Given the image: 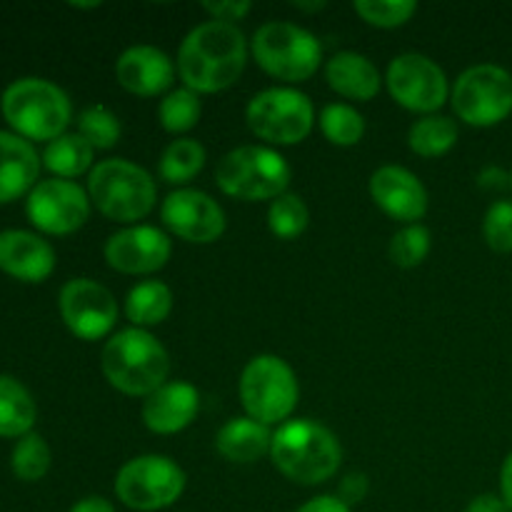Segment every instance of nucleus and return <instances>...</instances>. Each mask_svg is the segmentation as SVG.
<instances>
[{
	"label": "nucleus",
	"instance_id": "obj_1",
	"mask_svg": "<svg viewBox=\"0 0 512 512\" xmlns=\"http://www.w3.org/2000/svg\"><path fill=\"white\" fill-rule=\"evenodd\" d=\"M248 40L238 25L208 20L190 30L178 50V75L195 93H220L243 75Z\"/></svg>",
	"mask_w": 512,
	"mask_h": 512
},
{
	"label": "nucleus",
	"instance_id": "obj_2",
	"mask_svg": "<svg viewBox=\"0 0 512 512\" xmlns=\"http://www.w3.org/2000/svg\"><path fill=\"white\" fill-rule=\"evenodd\" d=\"M270 460L298 485H320L338 473L343 448L338 435L323 423L300 418L278 425L270 445Z\"/></svg>",
	"mask_w": 512,
	"mask_h": 512
},
{
	"label": "nucleus",
	"instance_id": "obj_3",
	"mask_svg": "<svg viewBox=\"0 0 512 512\" xmlns=\"http://www.w3.org/2000/svg\"><path fill=\"white\" fill-rule=\"evenodd\" d=\"M100 368L118 393L148 398L160 385L168 383L170 355L153 333L143 328H125L105 343Z\"/></svg>",
	"mask_w": 512,
	"mask_h": 512
},
{
	"label": "nucleus",
	"instance_id": "obj_4",
	"mask_svg": "<svg viewBox=\"0 0 512 512\" xmlns=\"http://www.w3.org/2000/svg\"><path fill=\"white\" fill-rule=\"evenodd\" d=\"M90 203L115 223H138L148 218L158 200L153 175L125 158H108L88 175Z\"/></svg>",
	"mask_w": 512,
	"mask_h": 512
},
{
	"label": "nucleus",
	"instance_id": "obj_5",
	"mask_svg": "<svg viewBox=\"0 0 512 512\" xmlns=\"http://www.w3.org/2000/svg\"><path fill=\"white\" fill-rule=\"evenodd\" d=\"M5 120L30 140H55L65 133L73 105L63 88L43 78H20L0 98Z\"/></svg>",
	"mask_w": 512,
	"mask_h": 512
},
{
	"label": "nucleus",
	"instance_id": "obj_6",
	"mask_svg": "<svg viewBox=\"0 0 512 512\" xmlns=\"http://www.w3.org/2000/svg\"><path fill=\"white\" fill-rule=\"evenodd\" d=\"M293 180L288 160L268 145H240L225 153L215 168V183L238 200H270L288 193Z\"/></svg>",
	"mask_w": 512,
	"mask_h": 512
},
{
	"label": "nucleus",
	"instance_id": "obj_7",
	"mask_svg": "<svg viewBox=\"0 0 512 512\" xmlns=\"http://www.w3.org/2000/svg\"><path fill=\"white\" fill-rule=\"evenodd\" d=\"M255 63L273 78L285 83H303L318 73L323 63V45L303 25L288 20H268L250 40Z\"/></svg>",
	"mask_w": 512,
	"mask_h": 512
},
{
	"label": "nucleus",
	"instance_id": "obj_8",
	"mask_svg": "<svg viewBox=\"0 0 512 512\" xmlns=\"http://www.w3.org/2000/svg\"><path fill=\"white\" fill-rule=\"evenodd\" d=\"M240 403L248 418L263 425H283L298 408L300 385L295 370L278 355H255L238 383Z\"/></svg>",
	"mask_w": 512,
	"mask_h": 512
},
{
	"label": "nucleus",
	"instance_id": "obj_9",
	"mask_svg": "<svg viewBox=\"0 0 512 512\" xmlns=\"http://www.w3.org/2000/svg\"><path fill=\"white\" fill-rule=\"evenodd\" d=\"M248 128L270 145L303 143L315 125L313 100L298 88H268L245 108Z\"/></svg>",
	"mask_w": 512,
	"mask_h": 512
},
{
	"label": "nucleus",
	"instance_id": "obj_10",
	"mask_svg": "<svg viewBox=\"0 0 512 512\" xmlns=\"http://www.w3.org/2000/svg\"><path fill=\"white\" fill-rule=\"evenodd\" d=\"M185 473L168 455H138L115 475V495L130 510L155 512L178 503Z\"/></svg>",
	"mask_w": 512,
	"mask_h": 512
},
{
	"label": "nucleus",
	"instance_id": "obj_11",
	"mask_svg": "<svg viewBox=\"0 0 512 512\" xmlns=\"http://www.w3.org/2000/svg\"><path fill=\"white\" fill-rule=\"evenodd\" d=\"M453 110L460 120L475 128L503 123L512 113V75L503 65L480 63L463 70L455 80Z\"/></svg>",
	"mask_w": 512,
	"mask_h": 512
},
{
	"label": "nucleus",
	"instance_id": "obj_12",
	"mask_svg": "<svg viewBox=\"0 0 512 512\" xmlns=\"http://www.w3.org/2000/svg\"><path fill=\"white\" fill-rule=\"evenodd\" d=\"M385 83L395 103L413 113L435 115L450 95L445 70L423 53H403L390 60Z\"/></svg>",
	"mask_w": 512,
	"mask_h": 512
},
{
	"label": "nucleus",
	"instance_id": "obj_13",
	"mask_svg": "<svg viewBox=\"0 0 512 512\" xmlns=\"http://www.w3.org/2000/svg\"><path fill=\"white\" fill-rule=\"evenodd\" d=\"M60 315L80 340H100L118 323V300L105 285L90 278H73L60 288Z\"/></svg>",
	"mask_w": 512,
	"mask_h": 512
},
{
	"label": "nucleus",
	"instance_id": "obj_14",
	"mask_svg": "<svg viewBox=\"0 0 512 512\" xmlns=\"http://www.w3.org/2000/svg\"><path fill=\"white\" fill-rule=\"evenodd\" d=\"M28 218L48 235L75 233L90 218V195L73 180L50 178L35 183L28 195Z\"/></svg>",
	"mask_w": 512,
	"mask_h": 512
},
{
	"label": "nucleus",
	"instance_id": "obj_15",
	"mask_svg": "<svg viewBox=\"0 0 512 512\" xmlns=\"http://www.w3.org/2000/svg\"><path fill=\"white\" fill-rule=\"evenodd\" d=\"M160 220L185 243L208 245L225 233V210L215 198L195 188H178L160 205Z\"/></svg>",
	"mask_w": 512,
	"mask_h": 512
},
{
	"label": "nucleus",
	"instance_id": "obj_16",
	"mask_svg": "<svg viewBox=\"0 0 512 512\" xmlns=\"http://www.w3.org/2000/svg\"><path fill=\"white\" fill-rule=\"evenodd\" d=\"M105 263L125 275H150L168 265L173 243L155 225H128L105 243Z\"/></svg>",
	"mask_w": 512,
	"mask_h": 512
},
{
	"label": "nucleus",
	"instance_id": "obj_17",
	"mask_svg": "<svg viewBox=\"0 0 512 512\" xmlns=\"http://www.w3.org/2000/svg\"><path fill=\"white\" fill-rule=\"evenodd\" d=\"M370 198L373 203L400 223H418L428 213V190L423 180L400 165H383L370 175Z\"/></svg>",
	"mask_w": 512,
	"mask_h": 512
},
{
	"label": "nucleus",
	"instance_id": "obj_18",
	"mask_svg": "<svg viewBox=\"0 0 512 512\" xmlns=\"http://www.w3.org/2000/svg\"><path fill=\"white\" fill-rule=\"evenodd\" d=\"M115 78L128 93L153 98L173 85L175 63L155 45H130L115 63Z\"/></svg>",
	"mask_w": 512,
	"mask_h": 512
},
{
	"label": "nucleus",
	"instance_id": "obj_19",
	"mask_svg": "<svg viewBox=\"0 0 512 512\" xmlns=\"http://www.w3.org/2000/svg\"><path fill=\"white\" fill-rule=\"evenodd\" d=\"M198 410V388L185 380H173L143 400V423L155 435H175L193 423Z\"/></svg>",
	"mask_w": 512,
	"mask_h": 512
},
{
	"label": "nucleus",
	"instance_id": "obj_20",
	"mask_svg": "<svg viewBox=\"0 0 512 512\" xmlns=\"http://www.w3.org/2000/svg\"><path fill=\"white\" fill-rule=\"evenodd\" d=\"M0 270L25 283H43L55 270L53 245L28 230H3L0 233Z\"/></svg>",
	"mask_w": 512,
	"mask_h": 512
},
{
	"label": "nucleus",
	"instance_id": "obj_21",
	"mask_svg": "<svg viewBox=\"0 0 512 512\" xmlns=\"http://www.w3.org/2000/svg\"><path fill=\"white\" fill-rule=\"evenodd\" d=\"M325 80H328V85L338 95L360 100V103L373 100L380 93V85H383L378 65L370 58H365V55L355 53V50L335 53L325 63Z\"/></svg>",
	"mask_w": 512,
	"mask_h": 512
},
{
	"label": "nucleus",
	"instance_id": "obj_22",
	"mask_svg": "<svg viewBox=\"0 0 512 512\" xmlns=\"http://www.w3.org/2000/svg\"><path fill=\"white\" fill-rule=\"evenodd\" d=\"M40 160L33 145L20 135L0 130V203L20 198L35 188Z\"/></svg>",
	"mask_w": 512,
	"mask_h": 512
},
{
	"label": "nucleus",
	"instance_id": "obj_23",
	"mask_svg": "<svg viewBox=\"0 0 512 512\" xmlns=\"http://www.w3.org/2000/svg\"><path fill=\"white\" fill-rule=\"evenodd\" d=\"M273 433L268 425L253 418H230L215 435V450L230 463H258L260 458L270 455Z\"/></svg>",
	"mask_w": 512,
	"mask_h": 512
},
{
	"label": "nucleus",
	"instance_id": "obj_24",
	"mask_svg": "<svg viewBox=\"0 0 512 512\" xmlns=\"http://www.w3.org/2000/svg\"><path fill=\"white\" fill-rule=\"evenodd\" d=\"M173 313V290L163 280H143L125 298V315L135 328H153Z\"/></svg>",
	"mask_w": 512,
	"mask_h": 512
},
{
	"label": "nucleus",
	"instance_id": "obj_25",
	"mask_svg": "<svg viewBox=\"0 0 512 512\" xmlns=\"http://www.w3.org/2000/svg\"><path fill=\"white\" fill-rule=\"evenodd\" d=\"M35 400L23 383L10 375H0V435L3 438H23L33 433Z\"/></svg>",
	"mask_w": 512,
	"mask_h": 512
},
{
	"label": "nucleus",
	"instance_id": "obj_26",
	"mask_svg": "<svg viewBox=\"0 0 512 512\" xmlns=\"http://www.w3.org/2000/svg\"><path fill=\"white\" fill-rule=\"evenodd\" d=\"M95 148L80 133H63L60 138L50 140L43 153V163L50 173L58 178L70 180L93 170Z\"/></svg>",
	"mask_w": 512,
	"mask_h": 512
},
{
	"label": "nucleus",
	"instance_id": "obj_27",
	"mask_svg": "<svg viewBox=\"0 0 512 512\" xmlns=\"http://www.w3.org/2000/svg\"><path fill=\"white\" fill-rule=\"evenodd\" d=\"M458 143V123L448 115H425L410 125L408 145L420 158H440Z\"/></svg>",
	"mask_w": 512,
	"mask_h": 512
},
{
	"label": "nucleus",
	"instance_id": "obj_28",
	"mask_svg": "<svg viewBox=\"0 0 512 512\" xmlns=\"http://www.w3.org/2000/svg\"><path fill=\"white\" fill-rule=\"evenodd\" d=\"M205 148L195 138H178L160 155V178L170 185H185L203 170Z\"/></svg>",
	"mask_w": 512,
	"mask_h": 512
},
{
	"label": "nucleus",
	"instance_id": "obj_29",
	"mask_svg": "<svg viewBox=\"0 0 512 512\" xmlns=\"http://www.w3.org/2000/svg\"><path fill=\"white\" fill-rule=\"evenodd\" d=\"M203 105H200V95L190 88H175L160 100L158 105V123L168 133H188L198 125Z\"/></svg>",
	"mask_w": 512,
	"mask_h": 512
},
{
	"label": "nucleus",
	"instance_id": "obj_30",
	"mask_svg": "<svg viewBox=\"0 0 512 512\" xmlns=\"http://www.w3.org/2000/svg\"><path fill=\"white\" fill-rule=\"evenodd\" d=\"M320 130L333 145L350 148V145H358L363 140L365 118L353 105L330 103L320 113Z\"/></svg>",
	"mask_w": 512,
	"mask_h": 512
},
{
	"label": "nucleus",
	"instance_id": "obj_31",
	"mask_svg": "<svg viewBox=\"0 0 512 512\" xmlns=\"http://www.w3.org/2000/svg\"><path fill=\"white\" fill-rule=\"evenodd\" d=\"M310 223V210L305 200L295 193H283L268 208V228L275 238L295 240L305 233Z\"/></svg>",
	"mask_w": 512,
	"mask_h": 512
},
{
	"label": "nucleus",
	"instance_id": "obj_32",
	"mask_svg": "<svg viewBox=\"0 0 512 512\" xmlns=\"http://www.w3.org/2000/svg\"><path fill=\"white\" fill-rule=\"evenodd\" d=\"M13 473L18 475L25 483H35V480L43 478L50 470V448L38 433H28L15 443L13 458Z\"/></svg>",
	"mask_w": 512,
	"mask_h": 512
},
{
	"label": "nucleus",
	"instance_id": "obj_33",
	"mask_svg": "<svg viewBox=\"0 0 512 512\" xmlns=\"http://www.w3.org/2000/svg\"><path fill=\"white\" fill-rule=\"evenodd\" d=\"M430 245H433V238H430V230L425 225L413 223L400 228L398 233L390 238V260H393L398 268H418L425 258L430 255Z\"/></svg>",
	"mask_w": 512,
	"mask_h": 512
},
{
	"label": "nucleus",
	"instance_id": "obj_34",
	"mask_svg": "<svg viewBox=\"0 0 512 512\" xmlns=\"http://www.w3.org/2000/svg\"><path fill=\"white\" fill-rule=\"evenodd\" d=\"M78 133L83 135L93 148L108 150L118 143L123 128H120V120L113 110L105 108V105H90V108H85L83 113H80Z\"/></svg>",
	"mask_w": 512,
	"mask_h": 512
},
{
	"label": "nucleus",
	"instance_id": "obj_35",
	"mask_svg": "<svg viewBox=\"0 0 512 512\" xmlns=\"http://www.w3.org/2000/svg\"><path fill=\"white\" fill-rule=\"evenodd\" d=\"M353 10L375 28H400L418 10L415 0H355Z\"/></svg>",
	"mask_w": 512,
	"mask_h": 512
},
{
	"label": "nucleus",
	"instance_id": "obj_36",
	"mask_svg": "<svg viewBox=\"0 0 512 512\" xmlns=\"http://www.w3.org/2000/svg\"><path fill=\"white\" fill-rule=\"evenodd\" d=\"M485 243L495 253H512V203L495 200L483 218Z\"/></svg>",
	"mask_w": 512,
	"mask_h": 512
},
{
	"label": "nucleus",
	"instance_id": "obj_37",
	"mask_svg": "<svg viewBox=\"0 0 512 512\" xmlns=\"http://www.w3.org/2000/svg\"><path fill=\"white\" fill-rule=\"evenodd\" d=\"M203 10L210 13V20L235 25L253 10V3L250 0H218V3L208 0V3H203Z\"/></svg>",
	"mask_w": 512,
	"mask_h": 512
},
{
	"label": "nucleus",
	"instance_id": "obj_38",
	"mask_svg": "<svg viewBox=\"0 0 512 512\" xmlns=\"http://www.w3.org/2000/svg\"><path fill=\"white\" fill-rule=\"evenodd\" d=\"M370 490V480L365 473H350L345 475L343 483H340V490H338V498L343 500L345 505H358L363 503L365 495H368Z\"/></svg>",
	"mask_w": 512,
	"mask_h": 512
},
{
	"label": "nucleus",
	"instance_id": "obj_39",
	"mask_svg": "<svg viewBox=\"0 0 512 512\" xmlns=\"http://www.w3.org/2000/svg\"><path fill=\"white\" fill-rule=\"evenodd\" d=\"M298 512H353L350 505H345L338 495H318V498L308 500Z\"/></svg>",
	"mask_w": 512,
	"mask_h": 512
},
{
	"label": "nucleus",
	"instance_id": "obj_40",
	"mask_svg": "<svg viewBox=\"0 0 512 512\" xmlns=\"http://www.w3.org/2000/svg\"><path fill=\"white\" fill-rule=\"evenodd\" d=\"M465 512H510V508L505 505V500L500 498V495L483 493V495H478V498L470 500L468 510Z\"/></svg>",
	"mask_w": 512,
	"mask_h": 512
},
{
	"label": "nucleus",
	"instance_id": "obj_41",
	"mask_svg": "<svg viewBox=\"0 0 512 512\" xmlns=\"http://www.w3.org/2000/svg\"><path fill=\"white\" fill-rule=\"evenodd\" d=\"M478 185L480 188H485V190H503V188H508L510 185V175L505 173V170H500V168H485L483 173H480V178H478Z\"/></svg>",
	"mask_w": 512,
	"mask_h": 512
},
{
	"label": "nucleus",
	"instance_id": "obj_42",
	"mask_svg": "<svg viewBox=\"0 0 512 512\" xmlns=\"http://www.w3.org/2000/svg\"><path fill=\"white\" fill-rule=\"evenodd\" d=\"M70 512H115V508L110 500L100 498V495H88V498L78 500Z\"/></svg>",
	"mask_w": 512,
	"mask_h": 512
},
{
	"label": "nucleus",
	"instance_id": "obj_43",
	"mask_svg": "<svg viewBox=\"0 0 512 512\" xmlns=\"http://www.w3.org/2000/svg\"><path fill=\"white\" fill-rule=\"evenodd\" d=\"M500 498L512 510V453L505 458L503 468H500Z\"/></svg>",
	"mask_w": 512,
	"mask_h": 512
},
{
	"label": "nucleus",
	"instance_id": "obj_44",
	"mask_svg": "<svg viewBox=\"0 0 512 512\" xmlns=\"http://www.w3.org/2000/svg\"><path fill=\"white\" fill-rule=\"evenodd\" d=\"M325 5H328V3H325V0H318V3H303V0H295L293 8L305 10V13H315V10H323Z\"/></svg>",
	"mask_w": 512,
	"mask_h": 512
},
{
	"label": "nucleus",
	"instance_id": "obj_45",
	"mask_svg": "<svg viewBox=\"0 0 512 512\" xmlns=\"http://www.w3.org/2000/svg\"><path fill=\"white\" fill-rule=\"evenodd\" d=\"M100 3H73V8H98Z\"/></svg>",
	"mask_w": 512,
	"mask_h": 512
},
{
	"label": "nucleus",
	"instance_id": "obj_46",
	"mask_svg": "<svg viewBox=\"0 0 512 512\" xmlns=\"http://www.w3.org/2000/svg\"><path fill=\"white\" fill-rule=\"evenodd\" d=\"M510 190H512V173H510Z\"/></svg>",
	"mask_w": 512,
	"mask_h": 512
}]
</instances>
